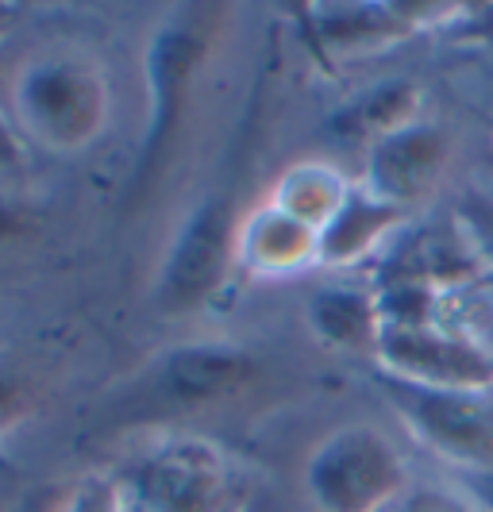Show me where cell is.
Listing matches in <instances>:
<instances>
[{"label": "cell", "mask_w": 493, "mask_h": 512, "mask_svg": "<svg viewBox=\"0 0 493 512\" xmlns=\"http://www.w3.org/2000/svg\"><path fill=\"white\" fill-rule=\"evenodd\" d=\"M12 112L27 139L62 154L85 151L108 128L112 89L89 54L47 51L12 81Z\"/></svg>", "instance_id": "1"}, {"label": "cell", "mask_w": 493, "mask_h": 512, "mask_svg": "<svg viewBox=\"0 0 493 512\" xmlns=\"http://www.w3.org/2000/svg\"><path fill=\"white\" fill-rule=\"evenodd\" d=\"M409 489V466L374 424H343L305 462V497L316 512H382Z\"/></svg>", "instance_id": "2"}, {"label": "cell", "mask_w": 493, "mask_h": 512, "mask_svg": "<svg viewBox=\"0 0 493 512\" xmlns=\"http://www.w3.org/2000/svg\"><path fill=\"white\" fill-rule=\"evenodd\" d=\"M116 486L124 512H228L235 470L208 439L166 436L139 451Z\"/></svg>", "instance_id": "3"}, {"label": "cell", "mask_w": 493, "mask_h": 512, "mask_svg": "<svg viewBox=\"0 0 493 512\" xmlns=\"http://www.w3.org/2000/svg\"><path fill=\"white\" fill-rule=\"evenodd\" d=\"M390 409L436 459L470 474H493V389H428L382 378Z\"/></svg>", "instance_id": "4"}, {"label": "cell", "mask_w": 493, "mask_h": 512, "mask_svg": "<svg viewBox=\"0 0 493 512\" xmlns=\"http://www.w3.org/2000/svg\"><path fill=\"white\" fill-rule=\"evenodd\" d=\"M208 54V31L193 16H174L158 24L147 47V139L135 162V189H147L162 174L166 154L174 147V135L182 128L185 104L193 93V81L201 74Z\"/></svg>", "instance_id": "5"}, {"label": "cell", "mask_w": 493, "mask_h": 512, "mask_svg": "<svg viewBox=\"0 0 493 512\" xmlns=\"http://www.w3.org/2000/svg\"><path fill=\"white\" fill-rule=\"evenodd\" d=\"M374 362L382 378L428 389H493V355L443 324H390Z\"/></svg>", "instance_id": "6"}, {"label": "cell", "mask_w": 493, "mask_h": 512, "mask_svg": "<svg viewBox=\"0 0 493 512\" xmlns=\"http://www.w3.org/2000/svg\"><path fill=\"white\" fill-rule=\"evenodd\" d=\"M235 216L224 197H205L189 208L182 228L174 235L162 278H158V297L166 308H197L224 285L235 262Z\"/></svg>", "instance_id": "7"}, {"label": "cell", "mask_w": 493, "mask_h": 512, "mask_svg": "<svg viewBox=\"0 0 493 512\" xmlns=\"http://www.w3.org/2000/svg\"><path fill=\"white\" fill-rule=\"evenodd\" d=\"M451 158V143L436 124L416 120L409 128L378 139L366 154V189L393 208L413 212L440 185Z\"/></svg>", "instance_id": "8"}, {"label": "cell", "mask_w": 493, "mask_h": 512, "mask_svg": "<svg viewBox=\"0 0 493 512\" xmlns=\"http://www.w3.org/2000/svg\"><path fill=\"white\" fill-rule=\"evenodd\" d=\"M305 20L312 43L324 54L382 51L416 35L424 24H443L451 4H324Z\"/></svg>", "instance_id": "9"}, {"label": "cell", "mask_w": 493, "mask_h": 512, "mask_svg": "<svg viewBox=\"0 0 493 512\" xmlns=\"http://www.w3.org/2000/svg\"><path fill=\"white\" fill-rule=\"evenodd\" d=\"M255 378H259V362L232 343H185L166 351L158 362L162 389L185 405L228 401L235 393L251 389Z\"/></svg>", "instance_id": "10"}, {"label": "cell", "mask_w": 493, "mask_h": 512, "mask_svg": "<svg viewBox=\"0 0 493 512\" xmlns=\"http://www.w3.org/2000/svg\"><path fill=\"white\" fill-rule=\"evenodd\" d=\"M316 235H320L316 228L266 201L235 228V266L262 278L305 270L316 262Z\"/></svg>", "instance_id": "11"}, {"label": "cell", "mask_w": 493, "mask_h": 512, "mask_svg": "<svg viewBox=\"0 0 493 512\" xmlns=\"http://www.w3.org/2000/svg\"><path fill=\"white\" fill-rule=\"evenodd\" d=\"M309 332L332 347L339 355H378L382 332H386V316L378 293L351 289V285H328L316 289L305 305Z\"/></svg>", "instance_id": "12"}, {"label": "cell", "mask_w": 493, "mask_h": 512, "mask_svg": "<svg viewBox=\"0 0 493 512\" xmlns=\"http://www.w3.org/2000/svg\"><path fill=\"white\" fill-rule=\"evenodd\" d=\"M409 220L405 208H393L390 201L374 197L366 185H355L339 212L316 235V262L320 266H355L366 255H374L386 235Z\"/></svg>", "instance_id": "13"}, {"label": "cell", "mask_w": 493, "mask_h": 512, "mask_svg": "<svg viewBox=\"0 0 493 512\" xmlns=\"http://www.w3.org/2000/svg\"><path fill=\"white\" fill-rule=\"evenodd\" d=\"M420 89L409 81H390V85H374L363 97L339 108L332 120V131L339 139H363L366 147H374L378 139H386L393 131L409 128L420 116Z\"/></svg>", "instance_id": "14"}, {"label": "cell", "mask_w": 493, "mask_h": 512, "mask_svg": "<svg viewBox=\"0 0 493 512\" xmlns=\"http://www.w3.org/2000/svg\"><path fill=\"white\" fill-rule=\"evenodd\" d=\"M351 189L355 185L343 178L336 166H328V162H297L278 178L274 193H270V205H278L282 212L297 216L301 224L320 231L339 212V205L347 201Z\"/></svg>", "instance_id": "15"}, {"label": "cell", "mask_w": 493, "mask_h": 512, "mask_svg": "<svg viewBox=\"0 0 493 512\" xmlns=\"http://www.w3.org/2000/svg\"><path fill=\"white\" fill-rule=\"evenodd\" d=\"M455 220H459V231L467 239L470 258L482 262L493 274V201L470 193L455 205Z\"/></svg>", "instance_id": "16"}, {"label": "cell", "mask_w": 493, "mask_h": 512, "mask_svg": "<svg viewBox=\"0 0 493 512\" xmlns=\"http://www.w3.org/2000/svg\"><path fill=\"white\" fill-rule=\"evenodd\" d=\"M27 412H31V385L12 362L0 359V439L20 428Z\"/></svg>", "instance_id": "17"}, {"label": "cell", "mask_w": 493, "mask_h": 512, "mask_svg": "<svg viewBox=\"0 0 493 512\" xmlns=\"http://www.w3.org/2000/svg\"><path fill=\"white\" fill-rule=\"evenodd\" d=\"M58 512H124V497L116 478H89L66 497Z\"/></svg>", "instance_id": "18"}, {"label": "cell", "mask_w": 493, "mask_h": 512, "mask_svg": "<svg viewBox=\"0 0 493 512\" xmlns=\"http://www.w3.org/2000/svg\"><path fill=\"white\" fill-rule=\"evenodd\" d=\"M382 512H478L470 501L455 497V493H443V489H405L393 505H386Z\"/></svg>", "instance_id": "19"}, {"label": "cell", "mask_w": 493, "mask_h": 512, "mask_svg": "<svg viewBox=\"0 0 493 512\" xmlns=\"http://www.w3.org/2000/svg\"><path fill=\"white\" fill-rule=\"evenodd\" d=\"M12 166H20V143L12 124L0 116V170H12Z\"/></svg>", "instance_id": "20"}, {"label": "cell", "mask_w": 493, "mask_h": 512, "mask_svg": "<svg viewBox=\"0 0 493 512\" xmlns=\"http://www.w3.org/2000/svg\"><path fill=\"white\" fill-rule=\"evenodd\" d=\"M20 231H24V216H20V208L8 205V197H0V243L16 239Z\"/></svg>", "instance_id": "21"}]
</instances>
